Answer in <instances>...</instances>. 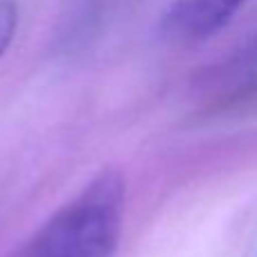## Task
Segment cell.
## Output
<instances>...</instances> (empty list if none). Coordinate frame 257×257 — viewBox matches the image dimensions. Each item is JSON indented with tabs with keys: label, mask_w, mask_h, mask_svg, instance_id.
Wrapping results in <instances>:
<instances>
[{
	"label": "cell",
	"mask_w": 257,
	"mask_h": 257,
	"mask_svg": "<svg viewBox=\"0 0 257 257\" xmlns=\"http://www.w3.org/2000/svg\"><path fill=\"white\" fill-rule=\"evenodd\" d=\"M124 205L122 172L102 169L9 257H115L124 228Z\"/></svg>",
	"instance_id": "6da1fadb"
},
{
	"label": "cell",
	"mask_w": 257,
	"mask_h": 257,
	"mask_svg": "<svg viewBox=\"0 0 257 257\" xmlns=\"http://www.w3.org/2000/svg\"><path fill=\"white\" fill-rule=\"evenodd\" d=\"M248 0H172L163 16V32L178 43L210 39L237 16Z\"/></svg>",
	"instance_id": "7a4b0ae2"
},
{
	"label": "cell",
	"mask_w": 257,
	"mask_h": 257,
	"mask_svg": "<svg viewBox=\"0 0 257 257\" xmlns=\"http://www.w3.org/2000/svg\"><path fill=\"white\" fill-rule=\"evenodd\" d=\"M18 30V5L14 0H0V59L5 57Z\"/></svg>",
	"instance_id": "3957f363"
}]
</instances>
